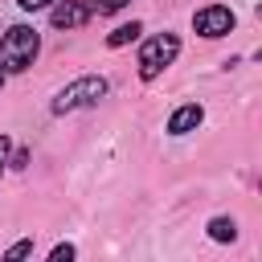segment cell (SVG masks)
I'll return each instance as SVG.
<instances>
[{"instance_id":"1","label":"cell","mask_w":262,"mask_h":262,"mask_svg":"<svg viewBox=\"0 0 262 262\" xmlns=\"http://www.w3.org/2000/svg\"><path fill=\"white\" fill-rule=\"evenodd\" d=\"M37 33L29 29V25H12L4 37H0V70H29L33 66V57H37Z\"/></svg>"},{"instance_id":"2","label":"cell","mask_w":262,"mask_h":262,"mask_svg":"<svg viewBox=\"0 0 262 262\" xmlns=\"http://www.w3.org/2000/svg\"><path fill=\"white\" fill-rule=\"evenodd\" d=\"M102 94H106V78H78L53 98V115H66V111H78V106H94Z\"/></svg>"},{"instance_id":"3","label":"cell","mask_w":262,"mask_h":262,"mask_svg":"<svg viewBox=\"0 0 262 262\" xmlns=\"http://www.w3.org/2000/svg\"><path fill=\"white\" fill-rule=\"evenodd\" d=\"M176 49H180V41H176L172 33H160V37H151V41L143 45V53H139V78H156L164 66H172Z\"/></svg>"},{"instance_id":"4","label":"cell","mask_w":262,"mask_h":262,"mask_svg":"<svg viewBox=\"0 0 262 262\" xmlns=\"http://www.w3.org/2000/svg\"><path fill=\"white\" fill-rule=\"evenodd\" d=\"M192 25H196L201 37H221V33L233 29V12L221 8V4H213V8H201V12L192 16Z\"/></svg>"},{"instance_id":"5","label":"cell","mask_w":262,"mask_h":262,"mask_svg":"<svg viewBox=\"0 0 262 262\" xmlns=\"http://www.w3.org/2000/svg\"><path fill=\"white\" fill-rule=\"evenodd\" d=\"M86 16H90V4H86V0H61V4L49 12L53 29H78V25H86Z\"/></svg>"},{"instance_id":"6","label":"cell","mask_w":262,"mask_h":262,"mask_svg":"<svg viewBox=\"0 0 262 262\" xmlns=\"http://www.w3.org/2000/svg\"><path fill=\"white\" fill-rule=\"evenodd\" d=\"M201 115H205V111H201L196 102H188V106H180V111L168 119V131H172V135H184V131H192V127L201 123Z\"/></svg>"},{"instance_id":"7","label":"cell","mask_w":262,"mask_h":262,"mask_svg":"<svg viewBox=\"0 0 262 262\" xmlns=\"http://www.w3.org/2000/svg\"><path fill=\"white\" fill-rule=\"evenodd\" d=\"M139 33H143V29H139V20H131V25H119V29H115V33L106 37V45H115V49H119V45H127V41H135Z\"/></svg>"},{"instance_id":"8","label":"cell","mask_w":262,"mask_h":262,"mask_svg":"<svg viewBox=\"0 0 262 262\" xmlns=\"http://www.w3.org/2000/svg\"><path fill=\"white\" fill-rule=\"evenodd\" d=\"M209 233H213L217 242H229V237H233V221H225V217H217V221L209 225Z\"/></svg>"},{"instance_id":"9","label":"cell","mask_w":262,"mask_h":262,"mask_svg":"<svg viewBox=\"0 0 262 262\" xmlns=\"http://www.w3.org/2000/svg\"><path fill=\"white\" fill-rule=\"evenodd\" d=\"M123 4H127V0H94V8H98V12H119Z\"/></svg>"},{"instance_id":"10","label":"cell","mask_w":262,"mask_h":262,"mask_svg":"<svg viewBox=\"0 0 262 262\" xmlns=\"http://www.w3.org/2000/svg\"><path fill=\"white\" fill-rule=\"evenodd\" d=\"M25 254H33V242H20V246H12L4 258H25Z\"/></svg>"},{"instance_id":"11","label":"cell","mask_w":262,"mask_h":262,"mask_svg":"<svg viewBox=\"0 0 262 262\" xmlns=\"http://www.w3.org/2000/svg\"><path fill=\"white\" fill-rule=\"evenodd\" d=\"M66 258H74V246H57L53 250V262H66Z\"/></svg>"},{"instance_id":"12","label":"cell","mask_w":262,"mask_h":262,"mask_svg":"<svg viewBox=\"0 0 262 262\" xmlns=\"http://www.w3.org/2000/svg\"><path fill=\"white\" fill-rule=\"evenodd\" d=\"M20 8H41V4H49V0H16Z\"/></svg>"},{"instance_id":"13","label":"cell","mask_w":262,"mask_h":262,"mask_svg":"<svg viewBox=\"0 0 262 262\" xmlns=\"http://www.w3.org/2000/svg\"><path fill=\"white\" fill-rule=\"evenodd\" d=\"M4 156H8V139L0 135V168H4Z\"/></svg>"},{"instance_id":"14","label":"cell","mask_w":262,"mask_h":262,"mask_svg":"<svg viewBox=\"0 0 262 262\" xmlns=\"http://www.w3.org/2000/svg\"><path fill=\"white\" fill-rule=\"evenodd\" d=\"M0 82H4V70H0Z\"/></svg>"}]
</instances>
